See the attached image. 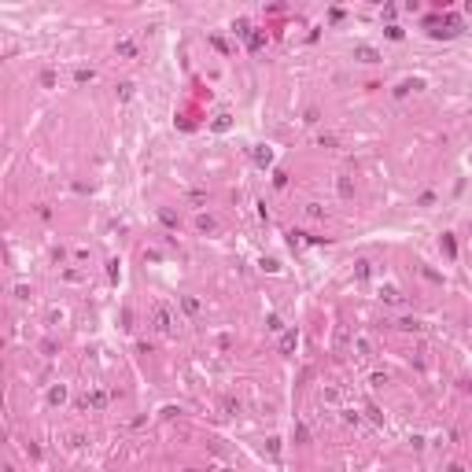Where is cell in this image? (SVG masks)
<instances>
[{"mask_svg": "<svg viewBox=\"0 0 472 472\" xmlns=\"http://www.w3.org/2000/svg\"><path fill=\"white\" fill-rule=\"evenodd\" d=\"M118 96L129 100V96H133V85H129V82H122V85H118Z\"/></svg>", "mask_w": 472, "mask_h": 472, "instance_id": "e0dca14e", "label": "cell"}, {"mask_svg": "<svg viewBox=\"0 0 472 472\" xmlns=\"http://www.w3.org/2000/svg\"><path fill=\"white\" fill-rule=\"evenodd\" d=\"M354 347L362 350V354H369V350H373V343H369V336H354Z\"/></svg>", "mask_w": 472, "mask_h": 472, "instance_id": "8fae6325", "label": "cell"}, {"mask_svg": "<svg viewBox=\"0 0 472 472\" xmlns=\"http://www.w3.org/2000/svg\"><path fill=\"white\" fill-rule=\"evenodd\" d=\"M447 472H465V465H450V469Z\"/></svg>", "mask_w": 472, "mask_h": 472, "instance_id": "ac0fdd59", "label": "cell"}, {"mask_svg": "<svg viewBox=\"0 0 472 472\" xmlns=\"http://www.w3.org/2000/svg\"><path fill=\"white\" fill-rule=\"evenodd\" d=\"M214 129H218V133L229 129V115H218V118H214Z\"/></svg>", "mask_w": 472, "mask_h": 472, "instance_id": "5bb4252c", "label": "cell"}, {"mask_svg": "<svg viewBox=\"0 0 472 472\" xmlns=\"http://www.w3.org/2000/svg\"><path fill=\"white\" fill-rule=\"evenodd\" d=\"M295 343H299V332L288 328V332L281 336V350H284V354H291V350H295Z\"/></svg>", "mask_w": 472, "mask_h": 472, "instance_id": "5b68a950", "label": "cell"}, {"mask_svg": "<svg viewBox=\"0 0 472 472\" xmlns=\"http://www.w3.org/2000/svg\"><path fill=\"white\" fill-rule=\"evenodd\" d=\"M354 59H362V63H376V59H380V52L369 48V44H358V48H354Z\"/></svg>", "mask_w": 472, "mask_h": 472, "instance_id": "277c9868", "label": "cell"}, {"mask_svg": "<svg viewBox=\"0 0 472 472\" xmlns=\"http://www.w3.org/2000/svg\"><path fill=\"white\" fill-rule=\"evenodd\" d=\"M92 78H96V74H92V70H85V66H82V70H74V82H78V85L92 82Z\"/></svg>", "mask_w": 472, "mask_h": 472, "instance_id": "7c38bea8", "label": "cell"}, {"mask_svg": "<svg viewBox=\"0 0 472 472\" xmlns=\"http://www.w3.org/2000/svg\"><path fill=\"white\" fill-rule=\"evenodd\" d=\"M151 321H155L159 332H174V314H170V307H163V303L151 310Z\"/></svg>", "mask_w": 472, "mask_h": 472, "instance_id": "6da1fadb", "label": "cell"}, {"mask_svg": "<svg viewBox=\"0 0 472 472\" xmlns=\"http://www.w3.org/2000/svg\"><path fill=\"white\" fill-rule=\"evenodd\" d=\"M380 295H384V299H388V303H398V299H402V295H398V291H395V288H380Z\"/></svg>", "mask_w": 472, "mask_h": 472, "instance_id": "9a60e30c", "label": "cell"}, {"mask_svg": "<svg viewBox=\"0 0 472 472\" xmlns=\"http://www.w3.org/2000/svg\"><path fill=\"white\" fill-rule=\"evenodd\" d=\"M115 52H118V56H125V59H133V56H137V44H133V41H118Z\"/></svg>", "mask_w": 472, "mask_h": 472, "instance_id": "8992f818", "label": "cell"}, {"mask_svg": "<svg viewBox=\"0 0 472 472\" xmlns=\"http://www.w3.org/2000/svg\"><path fill=\"white\" fill-rule=\"evenodd\" d=\"M181 307H185V314H192V317H196V314H199V299L185 295V299H181Z\"/></svg>", "mask_w": 472, "mask_h": 472, "instance_id": "ba28073f", "label": "cell"}, {"mask_svg": "<svg viewBox=\"0 0 472 472\" xmlns=\"http://www.w3.org/2000/svg\"><path fill=\"white\" fill-rule=\"evenodd\" d=\"M82 406H85V410H89V406H92V410H103V406H107V391H92V395H85Z\"/></svg>", "mask_w": 472, "mask_h": 472, "instance_id": "7a4b0ae2", "label": "cell"}, {"mask_svg": "<svg viewBox=\"0 0 472 472\" xmlns=\"http://www.w3.org/2000/svg\"><path fill=\"white\" fill-rule=\"evenodd\" d=\"M196 225H199V232H210V229H214V218H210V214H199Z\"/></svg>", "mask_w": 472, "mask_h": 472, "instance_id": "9c48e42d", "label": "cell"}, {"mask_svg": "<svg viewBox=\"0 0 472 472\" xmlns=\"http://www.w3.org/2000/svg\"><path fill=\"white\" fill-rule=\"evenodd\" d=\"M251 159H255L258 166H269V163H273V151L266 148V144H255V148H251Z\"/></svg>", "mask_w": 472, "mask_h": 472, "instance_id": "3957f363", "label": "cell"}, {"mask_svg": "<svg viewBox=\"0 0 472 472\" xmlns=\"http://www.w3.org/2000/svg\"><path fill=\"white\" fill-rule=\"evenodd\" d=\"M247 44H251V52H258V48L266 44V37H262V33H251V37H247Z\"/></svg>", "mask_w": 472, "mask_h": 472, "instance_id": "4fadbf2b", "label": "cell"}, {"mask_svg": "<svg viewBox=\"0 0 472 472\" xmlns=\"http://www.w3.org/2000/svg\"><path fill=\"white\" fill-rule=\"evenodd\" d=\"M48 402H52V406H59V402H66V388H63V384L48 391Z\"/></svg>", "mask_w": 472, "mask_h": 472, "instance_id": "52a82bcc", "label": "cell"}, {"mask_svg": "<svg viewBox=\"0 0 472 472\" xmlns=\"http://www.w3.org/2000/svg\"><path fill=\"white\" fill-rule=\"evenodd\" d=\"M340 196H343V199L354 196V185H350V177H340Z\"/></svg>", "mask_w": 472, "mask_h": 472, "instance_id": "30bf717a", "label": "cell"}, {"mask_svg": "<svg viewBox=\"0 0 472 472\" xmlns=\"http://www.w3.org/2000/svg\"><path fill=\"white\" fill-rule=\"evenodd\" d=\"M288 244H291V247H303L307 240H303V232H288Z\"/></svg>", "mask_w": 472, "mask_h": 472, "instance_id": "2e32d148", "label": "cell"}]
</instances>
